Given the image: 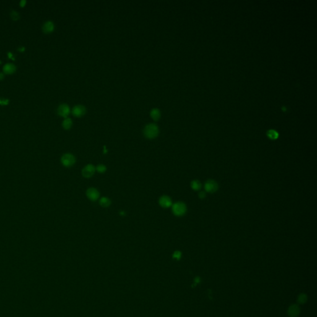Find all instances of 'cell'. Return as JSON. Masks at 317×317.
<instances>
[{
  "label": "cell",
  "instance_id": "4fadbf2b",
  "mask_svg": "<svg viewBox=\"0 0 317 317\" xmlns=\"http://www.w3.org/2000/svg\"><path fill=\"white\" fill-rule=\"evenodd\" d=\"M150 115L154 120L157 121L159 120V118L161 117V112L158 109L154 108V109H153L151 111H150Z\"/></svg>",
  "mask_w": 317,
  "mask_h": 317
},
{
  "label": "cell",
  "instance_id": "ba28073f",
  "mask_svg": "<svg viewBox=\"0 0 317 317\" xmlns=\"http://www.w3.org/2000/svg\"><path fill=\"white\" fill-rule=\"evenodd\" d=\"M58 114L64 118H67L70 113V108L69 105L66 103H63L59 105L57 109Z\"/></svg>",
  "mask_w": 317,
  "mask_h": 317
},
{
  "label": "cell",
  "instance_id": "ffe728a7",
  "mask_svg": "<svg viewBox=\"0 0 317 317\" xmlns=\"http://www.w3.org/2000/svg\"><path fill=\"white\" fill-rule=\"evenodd\" d=\"M307 300V296L305 294H300V295L298 297V302L300 304H304Z\"/></svg>",
  "mask_w": 317,
  "mask_h": 317
},
{
  "label": "cell",
  "instance_id": "7402d4cb",
  "mask_svg": "<svg viewBox=\"0 0 317 317\" xmlns=\"http://www.w3.org/2000/svg\"><path fill=\"white\" fill-rule=\"evenodd\" d=\"M198 197L201 198V199H203V198H205L206 197V193L205 192H200L198 194Z\"/></svg>",
  "mask_w": 317,
  "mask_h": 317
},
{
  "label": "cell",
  "instance_id": "8992f818",
  "mask_svg": "<svg viewBox=\"0 0 317 317\" xmlns=\"http://www.w3.org/2000/svg\"><path fill=\"white\" fill-rule=\"evenodd\" d=\"M158 204L163 208H169L172 206V201L167 195H162L158 199Z\"/></svg>",
  "mask_w": 317,
  "mask_h": 317
},
{
  "label": "cell",
  "instance_id": "44dd1931",
  "mask_svg": "<svg viewBox=\"0 0 317 317\" xmlns=\"http://www.w3.org/2000/svg\"><path fill=\"white\" fill-rule=\"evenodd\" d=\"M181 256H182V253L180 251H175L173 254V258L177 260H179Z\"/></svg>",
  "mask_w": 317,
  "mask_h": 317
},
{
  "label": "cell",
  "instance_id": "7c38bea8",
  "mask_svg": "<svg viewBox=\"0 0 317 317\" xmlns=\"http://www.w3.org/2000/svg\"><path fill=\"white\" fill-rule=\"evenodd\" d=\"M16 70V67L12 63H7L3 66V71L6 74L14 73Z\"/></svg>",
  "mask_w": 317,
  "mask_h": 317
},
{
  "label": "cell",
  "instance_id": "7a4b0ae2",
  "mask_svg": "<svg viewBox=\"0 0 317 317\" xmlns=\"http://www.w3.org/2000/svg\"><path fill=\"white\" fill-rule=\"evenodd\" d=\"M186 206L183 202H176L174 204H172V211L173 214L175 216L181 217L185 214L186 212Z\"/></svg>",
  "mask_w": 317,
  "mask_h": 317
},
{
  "label": "cell",
  "instance_id": "cb8c5ba5",
  "mask_svg": "<svg viewBox=\"0 0 317 317\" xmlns=\"http://www.w3.org/2000/svg\"><path fill=\"white\" fill-rule=\"evenodd\" d=\"M26 1H24V0H22V1H21L20 2V5H21V6H24L26 4Z\"/></svg>",
  "mask_w": 317,
  "mask_h": 317
},
{
  "label": "cell",
  "instance_id": "5bb4252c",
  "mask_svg": "<svg viewBox=\"0 0 317 317\" xmlns=\"http://www.w3.org/2000/svg\"><path fill=\"white\" fill-rule=\"evenodd\" d=\"M112 201L110 198L106 197H103L99 200V205L103 208H107L110 206Z\"/></svg>",
  "mask_w": 317,
  "mask_h": 317
},
{
  "label": "cell",
  "instance_id": "5b68a950",
  "mask_svg": "<svg viewBox=\"0 0 317 317\" xmlns=\"http://www.w3.org/2000/svg\"><path fill=\"white\" fill-rule=\"evenodd\" d=\"M86 196L87 198L91 201H95L100 197V193L96 188L90 187L86 190Z\"/></svg>",
  "mask_w": 317,
  "mask_h": 317
},
{
  "label": "cell",
  "instance_id": "8fae6325",
  "mask_svg": "<svg viewBox=\"0 0 317 317\" xmlns=\"http://www.w3.org/2000/svg\"><path fill=\"white\" fill-rule=\"evenodd\" d=\"M300 313V309L298 305H292L288 310V315L290 317H297Z\"/></svg>",
  "mask_w": 317,
  "mask_h": 317
},
{
  "label": "cell",
  "instance_id": "52a82bcc",
  "mask_svg": "<svg viewBox=\"0 0 317 317\" xmlns=\"http://www.w3.org/2000/svg\"><path fill=\"white\" fill-rule=\"evenodd\" d=\"M218 184L213 180H209L205 184V190L209 193H214L218 189Z\"/></svg>",
  "mask_w": 317,
  "mask_h": 317
},
{
  "label": "cell",
  "instance_id": "d4e9b609",
  "mask_svg": "<svg viewBox=\"0 0 317 317\" xmlns=\"http://www.w3.org/2000/svg\"><path fill=\"white\" fill-rule=\"evenodd\" d=\"M4 74L2 73H0V80H2L4 78Z\"/></svg>",
  "mask_w": 317,
  "mask_h": 317
},
{
  "label": "cell",
  "instance_id": "d6986e66",
  "mask_svg": "<svg viewBox=\"0 0 317 317\" xmlns=\"http://www.w3.org/2000/svg\"><path fill=\"white\" fill-rule=\"evenodd\" d=\"M11 17L12 18V19H13L14 21H17L19 19L20 16H19V14L16 11H12L11 13Z\"/></svg>",
  "mask_w": 317,
  "mask_h": 317
},
{
  "label": "cell",
  "instance_id": "6da1fadb",
  "mask_svg": "<svg viewBox=\"0 0 317 317\" xmlns=\"http://www.w3.org/2000/svg\"><path fill=\"white\" fill-rule=\"evenodd\" d=\"M159 133L158 126L155 123H149L145 126L143 130V134L145 138L152 139L156 138Z\"/></svg>",
  "mask_w": 317,
  "mask_h": 317
},
{
  "label": "cell",
  "instance_id": "e0dca14e",
  "mask_svg": "<svg viewBox=\"0 0 317 317\" xmlns=\"http://www.w3.org/2000/svg\"><path fill=\"white\" fill-rule=\"evenodd\" d=\"M267 136L271 139H276L279 137V133L274 130H270L267 132Z\"/></svg>",
  "mask_w": 317,
  "mask_h": 317
},
{
  "label": "cell",
  "instance_id": "ac0fdd59",
  "mask_svg": "<svg viewBox=\"0 0 317 317\" xmlns=\"http://www.w3.org/2000/svg\"><path fill=\"white\" fill-rule=\"evenodd\" d=\"M95 171L99 173H103L107 171V167L104 164H99L95 167Z\"/></svg>",
  "mask_w": 317,
  "mask_h": 317
},
{
  "label": "cell",
  "instance_id": "3957f363",
  "mask_svg": "<svg viewBox=\"0 0 317 317\" xmlns=\"http://www.w3.org/2000/svg\"><path fill=\"white\" fill-rule=\"evenodd\" d=\"M62 164L65 167H71L76 163V157L71 153H66L61 158Z\"/></svg>",
  "mask_w": 317,
  "mask_h": 317
},
{
  "label": "cell",
  "instance_id": "603a6c76",
  "mask_svg": "<svg viewBox=\"0 0 317 317\" xmlns=\"http://www.w3.org/2000/svg\"><path fill=\"white\" fill-rule=\"evenodd\" d=\"M9 101L7 99H6V100H0V103L1 104H3V105H6L7 104V103H8Z\"/></svg>",
  "mask_w": 317,
  "mask_h": 317
},
{
  "label": "cell",
  "instance_id": "484cf974",
  "mask_svg": "<svg viewBox=\"0 0 317 317\" xmlns=\"http://www.w3.org/2000/svg\"><path fill=\"white\" fill-rule=\"evenodd\" d=\"M195 281H196V283H198L200 282V278H199V277H197V278H196V279H195Z\"/></svg>",
  "mask_w": 317,
  "mask_h": 317
},
{
  "label": "cell",
  "instance_id": "2e32d148",
  "mask_svg": "<svg viewBox=\"0 0 317 317\" xmlns=\"http://www.w3.org/2000/svg\"><path fill=\"white\" fill-rule=\"evenodd\" d=\"M191 187L193 190L198 191L201 189L202 187V185L199 180H193L191 182Z\"/></svg>",
  "mask_w": 317,
  "mask_h": 317
},
{
  "label": "cell",
  "instance_id": "30bf717a",
  "mask_svg": "<svg viewBox=\"0 0 317 317\" xmlns=\"http://www.w3.org/2000/svg\"><path fill=\"white\" fill-rule=\"evenodd\" d=\"M54 28H55V25L54 24V22L50 21H47L43 25V27H42L43 31L46 34H48L54 31Z\"/></svg>",
  "mask_w": 317,
  "mask_h": 317
},
{
  "label": "cell",
  "instance_id": "4316f807",
  "mask_svg": "<svg viewBox=\"0 0 317 317\" xmlns=\"http://www.w3.org/2000/svg\"><path fill=\"white\" fill-rule=\"evenodd\" d=\"M0 63H1V61H0Z\"/></svg>",
  "mask_w": 317,
  "mask_h": 317
},
{
  "label": "cell",
  "instance_id": "9a60e30c",
  "mask_svg": "<svg viewBox=\"0 0 317 317\" xmlns=\"http://www.w3.org/2000/svg\"><path fill=\"white\" fill-rule=\"evenodd\" d=\"M73 125V121L70 118H65L62 123V126L65 130H70Z\"/></svg>",
  "mask_w": 317,
  "mask_h": 317
},
{
  "label": "cell",
  "instance_id": "277c9868",
  "mask_svg": "<svg viewBox=\"0 0 317 317\" xmlns=\"http://www.w3.org/2000/svg\"><path fill=\"white\" fill-rule=\"evenodd\" d=\"M95 172V167L93 164H87L82 170V175L85 178L92 177Z\"/></svg>",
  "mask_w": 317,
  "mask_h": 317
},
{
  "label": "cell",
  "instance_id": "9c48e42d",
  "mask_svg": "<svg viewBox=\"0 0 317 317\" xmlns=\"http://www.w3.org/2000/svg\"><path fill=\"white\" fill-rule=\"evenodd\" d=\"M86 112V109L82 105H77L72 109V114L76 117H81L84 115Z\"/></svg>",
  "mask_w": 317,
  "mask_h": 317
}]
</instances>
